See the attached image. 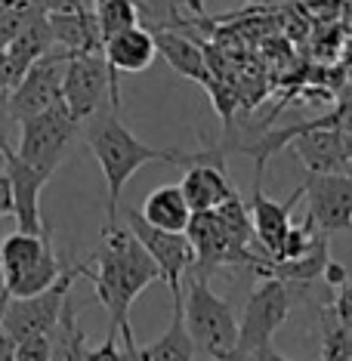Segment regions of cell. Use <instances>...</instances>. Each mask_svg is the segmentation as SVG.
Listing matches in <instances>:
<instances>
[{
    "label": "cell",
    "mask_w": 352,
    "mask_h": 361,
    "mask_svg": "<svg viewBox=\"0 0 352 361\" xmlns=\"http://www.w3.org/2000/svg\"><path fill=\"white\" fill-rule=\"evenodd\" d=\"M334 309H337V315H349L352 312V269H349L346 281L337 287V302H334Z\"/></svg>",
    "instance_id": "cell-26"
},
{
    "label": "cell",
    "mask_w": 352,
    "mask_h": 361,
    "mask_svg": "<svg viewBox=\"0 0 352 361\" xmlns=\"http://www.w3.org/2000/svg\"><path fill=\"white\" fill-rule=\"evenodd\" d=\"M130 4H133L139 13H145V10H149V0H130Z\"/></svg>",
    "instance_id": "cell-35"
},
{
    "label": "cell",
    "mask_w": 352,
    "mask_h": 361,
    "mask_svg": "<svg viewBox=\"0 0 352 361\" xmlns=\"http://www.w3.org/2000/svg\"><path fill=\"white\" fill-rule=\"evenodd\" d=\"M303 198L322 232H352V173H306Z\"/></svg>",
    "instance_id": "cell-11"
},
{
    "label": "cell",
    "mask_w": 352,
    "mask_h": 361,
    "mask_svg": "<svg viewBox=\"0 0 352 361\" xmlns=\"http://www.w3.org/2000/svg\"><path fill=\"white\" fill-rule=\"evenodd\" d=\"M6 213H13V185L4 170V173H0V216H6Z\"/></svg>",
    "instance_id": "cell-28"
},
{
    "label": "cell",
    "mask_w": 352,
    "mask_h": 361,
    "mask_svg": "<svg viewBox=\"0 0 352 361\" xmlns=\"http://www.w3.org/2000/svg\"><path fill=\"white\" fill-rule=\"evenodd\" d=\"M4 161H6V176H10V185H13V216L19 232L47 235L50 228H47L44 216H40V192L50 183V173L28 164L10 145L4 149Z\"/></svg>",
    "instance_id": "cell-12"
},
{
    "label": "cell",
    "mask_w": 352,
    "mask_h": 361,
    "mask_svg": "<svg viewBox=\"0 0 352 361\" xmlns=\"http://www.w3.org/2000/svg\"><path fill=\"white\" fill-rule=\"evenodd\" d=\"M154 35V47L158 53L167 59V65L174 71H179L183 78L189 80H198L204 87H214V75H210V65H207V56L198 44H192L189 37L176 35V31H152Z\"/></svg>",
    "instance_id": "cell-18"
},
{
    "label": "cell",
    "mask_w": 352,
    "mask_h": 361,
    "mask_svg": "<svg viewBox=\"0 0 352 361\" xmlns=\"http://www.w3.org/2000/svg\"><path fill=\"white\" fill-rule=\"evenodd\" d=\"M291 315V290L281 278H266L263 284H257V290L250 293L244 315L238 322V343H235L232 361H244L250 352L272 343L275 331L288 322Z\"/></svg>",
    "instance_id": "cell-7"
},
{
    "label": "cell",
    "mask_w": 352,
    "mask_h": 361,
    "mask_svg": "<svg viewBox=\"0 0 352 361\" xmlns=\"http://www.w3.org/2000/svg\"><path fill=\"white\" fill-rule=\"evenodd\" d=\"M340 361H352V352H349V355H343V358H340Z\"/></svg>",
    "instance_id": "cell-36"
},
{
    "label": "cell",
    "mask_w": 352,
    "mask_h": 361,
    "mask_svg": "<svg viewBox=\"0 0 352 361\" xmlns=\"http://www.w3.org/2000/svg\"><path fill=\"white\" fill-rule=\"evenodd\" d=\"M6 127H4V121H0V158H4V149H6Z\"/></svg>",
    "instance_id": "cell-32"
},
{
    "label": "cell",
    "mask_w": 352,
    "mask_h": 361,
    "mask_svg": "<svg viewBox=\"0 0 352 361\" xmlns=\"http://www.w3.org/2000/svg\"><path fill=\"white\" fill-rule=\"evenodd\" d=\"M96 4H99V0H96Z\"/></svg>",
    "instance_id": "cell-37"
},
{
    "label": "cell",
    "mask_w": 352,
    "mask_h": 361,
    "mask_svg": "<svg viewBox=\"0 0 352 361\" xmlns=\"http://www.w3.org/2000/svg\"><path fill=\"white\" fill-rule=\"evenodd\" d=\"M127 226H130V232L142 241L149 257L154 259V266H158V272H161V281L170 287L174 297H179V293H183V278L189 275V269L195 266V247H192L189 235L167 232V228L152 226L149 219L133 207H127Z\"/></svg>",
    "instance_id": "cell-9"
},
{
    "label": "cell",
    "mask_w": 352,
    "mask_h": 361,
    "mask_svg": "<svg viewBox=\"0 0 352 361\" xmlns=\"http://www.w3.org/2000/svg\"><path fill=\"white\" fill-rule=\"evenodd\" d=\"M105 96L111 99V71L105 53H71L62 78V102L84 124L102 109Z\"/></svg>",
    "instance_id": "cell-10"
},
{
    "label": "cell",
    "mask_w": 352,
    "mask_h": 361,
    "mask_svg": "<svg viewBox=\"0 0 352 361\" xmlns=\"http://www.w3.org/2000/svg\"><path fill=\"white\" fill-rule=\"evenodd\" d=\"M65 269L53 253L50 232L28 235L16 232L0 244V275H4V297H35L59 281Z\"/></svg>",
    "instance_id": "cell-3"
},
{
    "label": "cell",
    "mask_w": 352,
    "mask_h": 361,
    "mask_svg": "<svg viewBox=\"0 0 352 361\" xmlns=\"http://www.w3.org/2000/svg\"><path fill=\"white\" fill-rule=\"evenodd\" d=\"M96 19H99V35L105 44V40L111 35H118V31L139 25V10L130 0H99V4H96Z\"/></svg>",
    "instance_id": "cell-22"
},
{
    "label": "cell",
    "mask_w": 352,
    "mask_h": 361,
    "mask_svg": "<svg viewBox=\"0 0 352 361\" xmlns=\"http://www.w3.org/2000/svg\"><path fill=\"white\" fill-rule=\"evenodd\" d=\"M10 93V80H6V65H4V50H0V96Z\"/></svg>",
    "instance_id": "cell-31"
},
{
    "label": "cell",
    "mask_w": 352,
    "mask_h": 361,
    "mask_svg": "<svg viewBox=\"0 0 352 361\" xmlns=\"http://www.w3.org/2000/svg\"><path fill=\"white\" fill-rule=\"evenodd\" d=\"M44 13H71V10H96V0H35Z\"/></svg>",
    "instance_id": "cell-25"
},
{
    "label": "cell",
    "mask_w": 352,
    "mask_h": 361,
    "mask_svg": "<svg viewBox=\"0 0 352 361\" xmlns=\"http://www.w3.org/2000/svg\"><path fill=\"white\" fill-rule=\"evenodd\" d=\"M183 312L195 346L210 355V361H232L235 343H238V322L232 315V306L210 290L204 275H189Z\"/></svg>",
    "instance_id": "cell-4"
},
{
    "label": "cell",
    "mask_w": 352,
    "mask_h": 361,
    "mask_svg": "<svg viewBox=\"0 0 352 361\" xmlns=\"http://www.w3.org/2000/svg\"><path fill=\"white\" fill-rule=\"evenodd\" d=\"M84 136L93 158L99 161L105 188H109V226L118 223L121 195H124L127 183L136 176L139 167H145V164H179V167H189V164H195V152L152 149L142 139H136L130 133V127L118 118V109H109V111L99 109L93 118H87Z\"/></svg>",
    "instance_id": "cell-2"
},
{
    "label": "cell",
    "mask_w": 352,
    "mask_h": 361,
    "mask_svg": "<svg viewBox=\"0 0 352 361\" xmlns=\"http://www.w3.org/2000/svg\"><path fill=\"white\" fill-rule=\"evenodd\" d=\"M219 219H223L229 238L241 253H250V238H253V223H250V207L241 201V195L235 192L229 201H223L217 207Z\"/></svg>",
    "instance_id": "cell-21"
},
{
    "label": "cell",
    "mask_w": 352,
    "mask_h": 361,
    "mask_svg": "<svg viewBox=\"0 0 352 361\" xmlns=\"http://www.w3.org/2000/svg\"><path fill=\"white\" fill-rule=\"evenodd\" d=\"M139 213H142L152 226L167 228V232H186V226H189V219H192V207L179 185H161V188H154V192H149Z\"/></svg>",
    "instance_id": "cell-20"
},
{
    "label": "cell",
    "mask_w": 352,
    "mask_h": 361,
    "mask_svg": "<svg viewBox=\"0 0 352 361\" xmlns=\"http://www.w3.org/2000/svg\"><path fill=\"white\" fill-rule=\"evenodd\" d=\"M346 275H349V269L346 266H340V262H334V259H327V266H324V281L331 284V287H340L343 281H346Z\"/></svg>",
    "instance_id": "cell-27"
},
{
    "label": "cell",
    "mask_w": 352,
    "mask_h": 361,
    "mask_svg": "<svg viewBox=\"0 0 352 361\" xmlns=\"http://www.w3.org/2000/svg\"><path fill=\"white\" fill-rule=\"evenodd\" d=\"M80 275V266H71L59 275V281L35 297H4L0 300V324L16 343L28 336H53L59 327L62 309L71 297V281Z\"/></svg>",
    "instance_id": "cell-5"
},
{
    "label": "cell",
    "mask_w": 352,
    "mask_h": 361,
    "mask_svg": "<svg viewBox=\"0 0 352 361\" xmlns=\"http://www.w3.org/2000/svg\"><path fill=\"white\" fill-rule=\"evenodd\" d=\"M195 340L186 324V312H183V293L174 297V318H170L167 331L149 346L139 349L136 361H192L195 358Z\"/></svg>",
    "instance_id": "cell-19"
},
{
    "label": "cell",
    "mask_w": 352,
    "mask_h": 361,
    "mask_svg": "<svg viewBox=\"0 0 352 361\" xmlns=\"http://www.w3.org/2000/svg\"><path fill=\"white\" fill-rule=\"evenodd\" d=\"M78 130H80V121L68 111V105L56 102L53 109L22 121V136H19V149L16 152L28 164H35V167L53 176L56 167L65 161L68 149L75 145Z\"/></svg>",
    "instance_id": "cell-6"
},
{
    "label": "cell",
    "mask_w": 352,
    "mask_h": 361,
    "mask_svg": "<svg viewBox=\"0 0 352 361\" xmlns=\"http://www.w3.org/2000/svg\"><path fill=\"white\" fill-rule=\"evenodd\" d=\"M71 53H47L31 65L22 75V80L6 93V118L10 121H28L35 114L53 109L56 102H62V78H65V65H68Z\"/></svg>",
    "instance_id": "cell-8"
},
{
    "label": "cell",
    "mask_w": 352,
    "mask_h": 361,
    "mask_svg": "<svg viewBox=\"0 0 352 361\" xmlns=\"http://www.w3.org/2000/svg\"><path fill=\"white\" fill-rule=\"evenodd\" d=\"M0 361H16V340L0 324Z\"/></svg>",
    "instance_id": "cell-30"
},
{
    "label": "cell",
    "mask_w": 352,
    "mask_h": 361,
    "mask_svg": "<svg viewBox=\"0 0 352 361\" xmlns=\"http://www.w3.org/2000/svg\"><path fill=\"white\" fill-rule=\"evenodd\" d=\"M16 4H19V0H0V16H4L6 10H13Z\"/></svg>",
    "instance_id": "cell-33"
},
{
    "label": "cell",
    "mask_w": 352,
    "mask_h": 361,
    "mask_svg": "<svg viewBox=\"0 0 352 361\" xmlns=\"http://www.w3.org/2000/svg\"><path fill=\"white\" fill-rule=\"evenodd\" d=\"M343 318V327H346V334H349V340H352V312L349 315H340Z\"/></svg>",
    "instance_id": "cell-34"
},
{
    "label": "cell",
    "mask_w": 352,
    "mask_h": 361,
    "mask_svg": "<svg viewBox=\"0 0 352 361\" xmlns=\"http://www.w3.org/2000/svg\"><path fill=\"white\" fill-rule=\"evenodd\" d=\"M53 40L65 53H99L102 35L96 10H71V13H47Z\"/></svg>",
    "instance_id": "cell-17"
},
{
    "label": "cell",
    "mask_w": 352,
    "mask_h": 361,
    "mask_svg": "<svg viewBox=\"0 0 352 361\" xmlns=\"http://www.w3.org/2000/svg\"><path fill=\"white\" fill-rule=\"evenodd\" d=\"M80 275L96 287V300L109 312V331L124 336L127 361H136L139 346L130 327V306L149 284L161 281V272L142 247V241L130 232V226H105L102 241L93 253V262H80Z\"/></svg>",
    "instance_id": "cell-1"
},
{
    "label": "cell",
    "mask_w": 352,
    "mask_h": 361,
    "mask_svg": "<svg viewBox=\"0 0 352 361\" xmlns=\"http://www.w3.org/2000/svg\"><path fill=\"white\" fill-rule=\"evenodd\" d=\"M53 44H56V40H53L50 22H47V13H40L10 40V44L4 47V65H6V80H10V90L19 84L22 75H25V71L40 59V56H47L53 50Z\"/></svg>",
    "instance_id": "cell-16"
},
{
    "label": "cell",
    "mask_w": 352,
    "mask_h": 361,
    "mask_svg": "<svg viewBox=\"0 0 352 361\" xmlns=\"http://www.w3.org/2000/svg\"><path fill=\"white\" fill-rule=\"evenodd\" d=\"M186 201H189L192 213L198 210H217L223 201H229L235 195V185L229 179V170L226 164H214V161H198V164H189L186 170L183 183Z\"/></svg>",
    "instance_id": "cell-15"
},
{
    "label": "cell",
    "mask_w": 352,
    "mask_h": 361,
    "mask_svg": "<svg viewBox=\"0 0 352 361\" xmlns=\"http://www.w3.org/2000/svg\"><path fill=\"white\" fill-rule=\"evenodd\" d=\"M244 361H291V358H284L281 352L272 346V343H266V346H260L257 352H250V355L244 358Z\"/></svg>",
    "instance_id": "cell-29"
},
{
    "label": "cell",
    "mask_w": 352,
    "mask_h": 361,
    "mask_svg": "<svg viewBox=\"0 0 352 361\" xmlns=\"http://www.w3.org/2000/svg\"><path fill=\"white\" fill-rule=\"evenodd\" d=\"M114 340H118V334L109 331V336H105V343L99 349H87L84 352V361H127L124 352L118 349V343H114Z\"/></svg>",
    "instance_id": "cell-24"
},
{
    "label": "cell",
    "mask_w": 352,
    "mask_h": 361,
    "mask_svg": "<svg viewBox=\"0 0 352 361\" xmlns=\"http://www.w3.org/2000/svg\"><path fill=\"white\" fill-rule=\"evenodd\" d=\"M16 361H53V336H28L16 343Z\"/></svg>",
    "instance_id": "cell-23"
},
{
    "label": "cell",
    "mask_w": 352,
    "mask_h": 361,
    "mask_svg": "<svg viewBox=\"0 0 352 361\" xmlns=\"http://www.w3.org/2000/svg\"><path fill=\"white\" fill-rule=\"evenodd\" d=\"M300 198H303V183L293 188L288 201L278 204L263 192V176H257V183H253V198H250L248 207H250L253 238L263 244L266 257H272V259L281 257L284 238H288V232H291V210Z\"/></svg>",
    "instance_id": "cell-14"
},
{
    "label": "cell",
    "mask_w": 352,
    "mask_h": 361,
    "mask_svg": "<svg viewBox=\"0 0 352 361\" xmlns=\"http://www.w3.org/2000/svg\"><path fill=\"white\" fill-rule=\"evenodd\" d=\"M102 53H105V62H109V71H111V109H121L118 75H136V71L149 68L154 62V56H158L154 35L142 25H130L105 40Z\"/></svg>",
    "instance_id": "cell-13"
}]
</instances>
